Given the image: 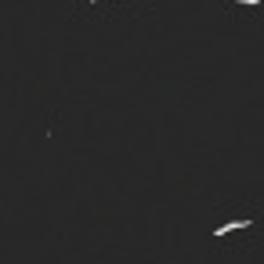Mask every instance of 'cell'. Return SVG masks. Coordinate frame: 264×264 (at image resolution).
Masks as SVG:
<instances>
[{
  "label": "cell",
  "instance_id": "6da1fadb",
  "mask_svg": "<svg viewBox=\"0 0 264 264\" xmlns=\"http://www.w3.org/2000/svg\"><path fill=\"white\" fill-rule=\"evenodd\" d=\"M235 228H250V221H232V224H221V228H217V235H224V232H235Z\"/></svg>",
  "mask_w": 264,
  "mask_h": 264
}]
</instances>
